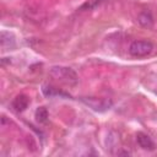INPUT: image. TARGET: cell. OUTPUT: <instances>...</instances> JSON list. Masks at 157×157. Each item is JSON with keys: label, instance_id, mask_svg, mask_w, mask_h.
<instances>
[{"label": "cell", "instance_id": "obj_4", "mask_svg": "<svg viewBox=\"0 0 157 157\" xmlns=\"http://www.w3.org/2000/svg\"><path fill=\"white\" fill-rule=\"evenodd\" d=\"M42 92L45 97H59V98H72L71 94L61 88H58L56 86H53L50 83L42 85Z\"/></svg>", "mask_w": 157, "mask_h": 157}, {"label": "cell", "instance_id": "obj_8", "mask_svg": "<svg viewBox=\"0 0 157 157\" xmlns=\"http://www.w3.org/2000/svg\"><path fill=\"white\" fill-rule=\"evenodd\" d=\"M137 22L140 26H142L145 28H151L155 23V18L152 16V12L150 10H142L137 15Z\"/></svg>", "mask_w": 157, "mask_h": 157}, {"label": "cell", "instance_id": "obj_7", "mask_svg": "<svg viewBox=\"0 0 157 157\" xmlns=\"http://www.w3.org/2000/svg\"><path fill=\"white\" fill-rule=\"evenodd\" d=\"M136 142H137V145H139L141 148L147 150V151H153V150L156 148L155 141H153L147 134H145V132H142V131H139V132L136 134Z\"/></svg>", "mask_w": 157, "mask_h": 157}, {"label": "cell", "instance_id": "obj_2", "mask_svg": "<svg viewBox=\"0 0 157 157\" xmlns=\"http://www.w3.org/2000/svg\"><path fill=\"white\" fill-rule=\"evenodd\" d=\"M155 49V45L151 40L146 39H139L131 42L129 45V54L134 58H144L150 55Z\"/></svg>", "mask_w": 157, "mask_h": 157}, {"label": "cell", "instance_id": "obj_9", "mask_svg": "<svg viewBox=\"0 0 157 157\" xmlns=\"http://www.w3.org/2000/svg\"><path fill=\"white\" fill-rule=\"evenodd\" d=\"M34 118L37 120V123L39 124H45L48 121V118H49V113H48V109L42 105V107H38L34 112Z\"/></svg>", "mask_w": 157, "mask_h": 157}, {"label": "cell", "instance_id": "obj_1", "mask_svg": "<svg viewBox=\"0 0 157 157\" xmlns=\"http://www.w3.org/2000/svg\"><path fill=\"white\" fill-rule=\"evenodd\" d=\"M49 76L56 82L69 86V87H75L78 83L77 72L74 69L67 67V66H60V65L52 66L49 70Z\"/></svg>", "mask_w": 157, "mask_h": 157}, {"label": "cell", "instance_id": "obj_6", "mask_svg": "<svg viewBox=\"0 0 157 157\" xmlns=\"http://www.w3.org/2000/svg\"><path fill=\"white\" fill-rule=\"evenodd\" d=\"M0 45H1V49L5 52V50H11L13 48H16V39H15V36L7 31H1V34H0Z\"/></svg>", "mask_w": 157, "mask_h": 157}, {"label": "cell", "instance_id": "obj_3", "mask_svg": "<svg viewBox=\"0 0 157 157\" xmlns=\"http://www.w3.org/2000/svg\"><path fill=\"white\" fill-rule=\"evenodd\" d=\"M80 101L96 112H105L113 107V101L110 98L102 97H81Z\"/></svg>", "mask_w": 157, "mask_h": 157}, {"label": "cell", "instance_id": "obj_10", "mask_svg": "<svg viewBox=\"0 0 157 157\" xmlns=\"http://www.w3.org/2000/svg\"><path fill=\"white\" fill-rule=\"evenodd\" d=\"M105 0H86L77 10L78 11H90V10H94L96 7L101 6Z\"/></svg>", "mask_w": 157, "mask_h": 157}, {"label": "cell", "instance_id": "obj_5", "mask_svg": "<svg viewBox=\"0 0 157 157\" xmlns=\"http://www.w3.org/2000/svg\"><path fill=\"white\" fill-rule=\"evenodd\" d=\"M29 103H31L29 97L26 96V94H23V93H21V94H17V96L12 99L11 107H12V109H13L15 112L22 113V112H25V110L28 108Z\"/></svg>", "mask_w": 157, "mask_h": 157}]
</instances>
